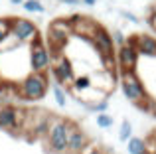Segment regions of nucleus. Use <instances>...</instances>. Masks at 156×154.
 Listing matches in <instances>:
<instances>
[{"mask_svg":"<svg viewBox=\"0 0 156 154\" xmlns=\"http://www.w3.org/2000/svg\"><path fill=\"white\" fill-rule=\"evenodd\" d=\"M81 2H83L85 6H95V4H97V0H81Z\"/></svg>","mask_w":156,"mask_h":154,"instance_id":"obj_26","label":"nucleus"},{"mask_svg":"<svg viewBox=\"0 0 156 154\" xmlns=\"http://www.w3.org/2000/svg\"><path fill=\"white\" fill-rule=\"evenodd\" d=\"M71 34H73V28H71V22H69L67 18H57V20H53V22L50 24L46 44L51 50V58L61 54V50L67 46L69 36Z\"/></svg>","mask_w":156,"mask_h":154,"instance_id":"obj_3","label":"nucleus"},{"mask_svg":"<svg viewBox=\"0 0 156 154\" xmlns=\"http://www.w3.org/2000/svg\"><path fill=\"white\" fill-rule=\"evenodd\" d=\"M115 59H117V65L121 71H136V65H138V55L136 51V46H134V38H129L125 46L117 47L115 51Z\"/></svg>","mask_w":156,"mask_h":154,"instance_id":"obj_8","label":"nucleus"},{"mask_svg":"<svg viewBox=\"0 0 156 154\" xmlns=\"http://www.w3.org/2000/svg\"><path fill=\"white\" fill-rule=\"evenodd\" d=\"M89 146V138L79 127L73 124L71 127V132H69V140H67V152L71 154H81L85 148Z\"/></svg>","mask_w":156,"mask_h":154,"instance_id":"obj_11","label":"nucleus"},{"mask_svg":"<svg viewBox=\"0 0 156 154\" xmlns=\"http://www.w3.org/2000/svg\"><path fill=\"white\" fill-rule=\"evenodd\" d=\"M89 40H91L93 47L101 54L103 61L107 63V69H113L115 67V51H117V47H115V44H113L111 34L105 30L103 26H97V30L93 32V36Z\"/></svg>","mask_w":156,"mask_h":154,"instance_id":"obj_6","label":"nucleus"},{"mask_svg":"<svg viewBox=\"0 0 156 154\" xmlns=\"http://www.w3.org/2000/svg\"><path fill=\"white\" fill-rule=\"evenodd\" d=\"M133 138V124H130V121H122L121 123V128H119V140L121 142H129V140Z\"/></svg>","mask_w":156,"mask_h":154,"instance_id":"obj_17","label":"nucleus"},{"mask_svg":"<svg viewBox=\"0 0 156 154\" xmlns=\"http://www.w3.org/2000/svg\"><path fill=\"white\" fill-rule=\"evenodd\" d=\"M111 38H113L115 47H121V46H125V44H126V36L122 34L121 30H115L113 34H111Z\"/></svg>","mask_w":156,"mask_h":154,"instance_id":"obj_22","label":"nucleus"},{"mask_svg":"<svg viewBox=\"0 0 156 154\" xmlns=\"http://www.w3.org/2000/svg\"><path fill=\"white\" fill-rule=\"evenodd\" d=\"M150 113L156 117V101H152V105H150Z\"/></svg>","mask_w":156,"mask_h":154,"instance_id":"obj_27","label":"nucleus"},{"mask_svg":"<svg viewBox=\"0 0 156 154\" xmlns=\"http://www.w3.org/2000/svg\"><path fill=\"white\" fill-rule=\"evenodd\" d=\"M51 119H53V117L48 115V113H40V111L34 113V123H32V127H30L32 135L46 136L48 131H50V127H51Z\"/></svg>","mask_w":156,"mask_h":154,"instance_id":"obj_13","label":"nucleus"},{"mask_svg":"<svg viewBox=\"0 0 156 154\" xmlns=\"http://www.w3.org/2000/svg\"><path fill=\"white\" fill-rule=\"evenodd\" d=\"M28 61H30V73H48V69H50L51 63H53L51 51L48 50L46 40H42L40 36L30 44Z\"/></svg>","mask_w":156,"mask_h":154,"instance_id":"obj_4","label":"nucleus"},{"mask_svg":"<svg viewBox=\"0 0 156 154\" xmlns=\"http://www.w3.org/2000/svg\"><path fill=\"white\" fill-rule=\"evenodd\" d=\"M51 71V77L53 81H55L57 85H61V87H71V83L75 81V69H73V63L69 58H65L63 54L55 55V61L51 63L50 67Z\"/></svg>","mask_w":156,"mask_h":154,"instance_id":"obj_7","label":"nucleus"},{"mask_svg":"<svg viewBox=\"0 0 156 154\" xmlns=\"http://www.w3.org/2000/svg\"><path fill=\"white\" fill-rule=\"evenodd\" d=\"M26 0H10V4H14V6H18V4H24Z\"/></svg>","mask_w":156,"mask_h":154,"instance_id":"obj_28","label":"nucleus"},{"mask_svg":"<svg viewBox=\"0 0 156 154\" xmlns=\"http://www.w3.org/2000/svg\"><path fill=\"white\" fill-rule=\"evenodd\" d=\"M22 8L26 12H30V14H42L46 8H44V4L40 2V0H26V2L22 4Z\"/></svg>","mask_w":156,"mask_h":154,"instance_id":"obj_19","label":"nucleus"},{"mask_svg":"<svg viewBox=\"0 0 156 154\" xmlns=\"http://www.w3.org/2000/svg\"><path fill=\"white\" fill-rule=\"evenodd\" d=\"M97 127L99 128H111L113 127V117L107 113H99L97 115Z\"/></svg>","mask_w":156,"mask_h":154,"instance_id":"obj_21","label":"nucleus"},{"mask_svg":"<svg viewBox=\"0 0 156 154\" xmlns=\"http://www.w3.org/2000/svg\"><path fill=\"white\" fill-rule=\"evenodd\" d=\"M73 123L65 119H51V127L46 135L48 146L51 152L55 154H63L67 152V140H69V132H71Z\"/></svg>","mask_w":156,"mask_h":154,"instance_id":"obj_5","label":"nucleus"},{"mask_svg":"<svg viewBox=\"0 0 156 154\" xmlns=\"http://www.w3.org/2000/svg\"><path fill=\"white\" fill-rule=\"evenodd\" d=\"M121 16H122V18H126L129 22H138V18L134 14H130V12H121Z\"/></svg>","mask_w":156,"mask_h":154,"instance_id":"obj_24","label":"nucleus"},{"mask_svg":"<svg viewBox=\"0 0 156 154\" xmlns=\"http://www.w3.org/2000/svg\"><path fill=\"white\" fill-rule=\"evenodd\" d=\"M121 89L122 95L130 103L140 107L142 111H150V105H152L154 99H150L148 91H146L142 79L136 75V71H121Z\"/></svg>","mask_w":156,"mask_h":154,"instance_id":"obj_1","label":"nucleus"},{"mask_svg":"<svg viewBox=\"0 0 156 154\" xmlns=\"http://www.w3.org/2000/svg\"><path fill=\"white\" fill-rule=\"evenodd\" d=\"M126 150H129V154H148V146H146V140L133 136L126 142Z\"/></svg>","mask_w":156,"mask_h":154,"instance_id":"obj_15","label":"nucleus"},{"mask_svg":"<svg viewBox=\"0 0 156 154\" xmlns=\"http://www.w3.org/2000/svg\"><path fill=\"white\" fill-rule=\"evenodd\" d=\"M63 4H69V6H77V4H81L79 0H61Z\"/></svg>","mask_w":156,"mask_h":154,"instance_id":"obj_25","label":"nucleus"},{"mask_svg":"<svg viewBox=\"0 0 156 154\" xmlns=\"http://www.w3.org/2000/svg\"><path fill=\"white\" fill-rule=\"evenodd\" d=\"M91 87H93V79L89 75H77L69 89L75 91V93H85V91H89Z\"/></svg>","mask_w":156,"mask_h":154,"instance_id":"obj_14","label":"nucleus"},{"mask_svg":"<svg viewBox=\"0 0 156 154\" xmlns=\"http://www.w3.org/2000/svg\"><path fill=\"white\" fill-rule=\"evenodd\" d=\"M85 107L89 109V111H93V113H107V109H109V101L107 99H99V101H95V103H87Z\"/></svg>","mask_w":156,"mask_h":154,"instance_id":"obj_20","label":"nucleus"},{"mask_svg":"<svg viewBox=\"0 0 156 154\" xmlns=\"http://www.w3.org/2000/svg\"><path fill=\"white\" fill-rule=\"evenodd\" d=\"M51 93H53V101H55V105L63 109L65 105H67V93H65V87L53 83L51 85Z\"/></svg>","mask_w":156,"mask_h":154,"instance_id":"obj_16","label":"nucleus"},{"mask_svg":"<svg viewBox=\"0 0 156 154\" xmlns=\"http://www.w3.org/2000/svg\"><path fill=\"white\" fill-rule=\"evenodd\" d=\"M133 38H134V46H136L138 55L156 59V38H154V36L138 34V36H133Z\"/></svg>","mask_w":156,"mask_h":154,"instance_id":"obj_12","label":"nucleus"},{"mask_svg":"<svg viewBox=\"0 0 156 154\" xmlns=\"http://www.w3.org/2000/svg\"><path fill=\"white\" fill-rule=\"evenodd\" d=\"M12 30V18H0V47L4 46V42L8 40Z\"/></svg>","mask_w":156,"mask_h":154,"instance_id":"obj_18","label":"nucleus"},{"mask_svg":"<svg viewBox=\"0 0 156 154\" xmlns=\"http://www.w3.org/2000/svg\"><path fill=\"white\" fill-rule=\"evenodd\" d=\"M81 154H105L103 150H99V148H95V146H87Z\"/></svg>","mask_w":156,"mask_h":154,"instance_id":"obj_23","label":"nucleus"},{"mask_svg":"<svg viewBox=\"0 0 156 154\" xmlns=\"http://www.w3.org/2000/svg\"><path fill=\"white\" fill-rule=\"evenodd\" d=\"M26 111L14 107V105H2L0 107V128L4 131H18L22 128Z\"/></svg>","mask_w":156,"mask_h":154,"instance_id":"obj_10","label":"nucleus"},{"mask_svg":"<svg viewBox=\"0 0 156 154\" xmlns=\"http://www.w3.org/2000/svg\"><path fill=\"white\" fill-rule=\"evenodd\" d=\"M50 89V79L48 73H28L24 79H20L18 87V97L24 101H42Z\"/></svg>","mask_w":156,"mask_h":154,"instance_id":"obj_2","label":"nucleus"},{"mask_svg":"<svg viewBox=\"0 0 156 154\" xmlns=\"http://www.w3.org/2000/svg\"><path fill=\"white\" fill-rule=\"evenodd\" d=\"M10 36L16 40V42H20L22 46L24 44L30 46V44L40 36V32H38V26H36L32 20H28V18H12Z\"/></svg>","mask_w":156,"mask_h":154,"instance_id":"obj_9","label":"nucleus"}]
</instances>
